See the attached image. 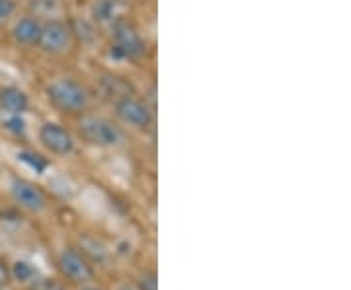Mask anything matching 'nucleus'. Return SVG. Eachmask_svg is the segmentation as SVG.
<instances>
[{
	"instance_id": "obj_10",
	"label": "nucleus",
	"mask_w": 351,
	"mask_h": 290,
	"mask_svg": "<svg viewBox=\"0 0 351 290\" xmlns=\"http://www.w3.org/2000/svg\"><path fill=\"white\" fill-rule=\"evenodd\" d=\"M29 105V100L25 96V92H22L20 88L16 86H6V88L0 90V107L4 111L14 115L24 114Z\"/></svg>"
},
{
	"instance_id": "obj_11",
	"label": "nucleus",
	"mask_w": 351,
	"mask_h": 290,
	"mask_svg": "<svg viewBox=\"0 0 351 290\" xmlns=\"http://www.w3.org/2000/svg\"><path fill=\"white\" fill-rule=\"evenodd\" d=\"M14 275H16V278H18V280L27 282L29 278L36 275V271L27 265V263H16V265H14Z\"/></svg>"
},
{
	"instance_id": "obj_19",
	"label": "nucleus",
	"mask_w": 351,
	"mask_h": 290,
	"mask_svg": "<svg viewBox=\"0 0 351 290\" xmlns=\"http://www.w3.org/2000/svg\"><path fill=\"white\" fill-rule=\"evenodd\" d=\"M86 290H96V289H86Z\"/></svg>"
},
{
	"instance_id": "obj_16",
	"label": "nucleus",
	"mask_w": 351,
	"mask_h": 290,
	"mask_svg": "<svg viewBox=\"0 0 351 290\" xmlns=\"http://www.w3.org/2000/svg\"><path fill=\"white\" fill-rule=\"evenodd\" d=\"M36 290H63V287L59 285V282H55V280H49V278H45V280H39L38 287H34Z\"/></svg>"
},
{
	"instance_id": "obj_4",
	"label": "nucleus",
	"mask_w": 351,
	"mask_h": 290,
	"mask_svg": "<svg viewBox=\"0 0 351 290\" xmlns=\"http://www.w3.org/2000/svg\"><path fill=\"white\" fill-rule=\"evenodd\" d=\"M38 45L49 55H59L71 45V27L61 20H49L41 24Z\"/></svg>"
},
{
	"instance_id": "obj_1",
	"label": "nucleus",
	"mask_w": 351,
	"mask_h": 290,
	"mask_svg": "<svg viewBox=\"0 0 351 290\" xmlns=\"http://www.w3.org/2000/svg\"><path fill=\"white\" fill-rule=\"evenodd\" d=\"M78 133L86 142L101 148L119 146L123 142V131L101 115H84L78 123Z\"/></svg>"
},
{
	"instance_id": "obj_18",
	"label": "nucleus",
	"mask_w": 351,
	"mask_h": 290,
	"mask_svg": "<svg viewBox=\"0 0 351 290\" xmlns=\"http://www.w3.org/2000/svg\"><path fill=\"white\" fill-rule=\"evenodd\" d=\"M119 290H138V287H131V285H125V287H121Z\"/></svg>"
},
{
	"instance_id": "obj_6",
	"label": "nucleus",
	"mask_w": 351,
	"mask_h": 290,
	"mask_svg": "<svg viewBox=\"0 0 351 290\" xmlns=\"http://www.w3.org/2000/svg\"><path fill=\"white\" fill-rule=\"evenodd\" d=\"M10 191H12L14 201L29 213H39L47 205V195L43 193V189L27 179H14Z\"/></svg>"
},
{
	"instance_id": "obj_5",
	"label": "nucleus",
	"mask_w": 351,
	"mask_h": 290,
	"mask_svg": "<svg viewBox=\"0 0 351 290\" xmlns=\"http://www.w3.org/2000/svg\"><path fill=\"white\" fill-rule=\"evenodd\" d=\"M145 51L143 39L137 34V29L127 22L115 24L113 29V49L115 57H125V59H135Z\"/></svg>"
},
{
	"instance_id": "obj_9",
	"label": "nucleus",
	"mask_w": 351,
	"mask_h": 290,
	"mask_svg": "<svg viewBox=\"0 0 351 290\" xmlns=\"http://www.w3.org/2000/svg\"><path fill=\"white\" fill-rule=\"evenodd\" d=\"M41 34V22L38 18H22L12 29V38L20 45H38Z\"/></svg>"
},
{
	"instance_id": "obj_15",
	"label": "nucleus",
	"mask_w": 351,
	"mask_h": 290,
	"mask_svg": "<svg viewBox=\"0 0 351 290\" xmlns=\"http://www.w3.org/2000/svg\"><path fill=\"white\" fill-rule=\"evenodd\" d=\"M10 277H12L10 269H8V265H6V261L0 257V289H2V287H6V285L10 282Z\"/></svg>"
},
{
	"instance_id": "obj_20",
	"label": "nucleus",
	"mask_w": 351,
	"mask_h": 290,
	"mask_svg": "<svg viewBox=\"0 0 351 290\" xmlns=\"http://www.w3.org/2000/svg\"><path fill=\"white\" fill-rule=\"evenodd\" d=\"M0 27H2V22H0Z\"/></svg>"
},
{
	"instance_id": "obj_8",
	"label": "nucleus",
	"mask_w": 351,
	"mask_h": 290,
	"mask_svg": "<svg viewBox=\"0 0 351 290\" xmlns=\"http://www.w3.org/2000/svg\"><path fill=\"white\" fill-rule=\"evenodd\" d=\"M59 269L73 282H88L94 277L92 265L76 250H64L59 255Z\"/></svg>"
},
{
	"instance_id": "obj_14",
	"label": "nucleus",
	"mask_w": 351,
	"mask_h": 290,
	"mask_svg": "<svg viewBox=\"0 0 351 290\" xmlns=\"http://www.w3.org/2000/svg\"><path fill=\"white\" fill-rule=\"evenodd\" d=\"M14 12H16V2H14V0H0V22H2V24H4Z\"/></svg>"
},
{
	"instance_id": "obj_7",
	"label": "nucleus",
	"mask_w": 351,
	"mask_h": 290,
	"mask_svg": "<svg viewBox=\"0 0 351 290\" xmlns=\"http://www.w3.org/2000/svg\"><path fill=\"white\" fill-rule=\"evenodd\" d=\"M39 140L41 144L57 156H66L75 150V139L73 135L57 123H45L39 129Z\"/></svg>"
},
{
	"instance_id": "obj_12",
	"label": "nucleus",
	"mask_w": 351,
	"mask_h": 290,
	"mask_svg": "<svg viewBox=\"0 0 351 290\" xmlns=\"http://www.w3.org/2000/svg\"><path fill=\"white\" fill-rule=\"evenodd\" d=\"M20 160H24L25 164L32 166V168H34L36 172H39V174L45 170V162H43L39 156H36V154H27V152H22V154H20Z\"/></svg>"
},
{
	"instance_id": "obj_17",
	"label": "nucleus",
	"mask_w": 351,
	"mask_h": 290,
	"mask_svg": "<svg viewBox=\"0 0 351 290\" xmlns=\"http://www.w3.org/2000/svg\"><path fill=\"white\" fill-rule=\"evenodd\" d=\"M8 127L20 133V131H24V121H22L20 117H14V119H10V121H8Z\"/></svg>"
},
{
	"instance_id": "obj_2",
	"label": "nucleus",
	"mask_w": 351,
	"mask_h": 290,
	"mask_svg": "<svg viewBox=\"0 0 351 290\" xmlns=\"http://www.w3.org/2000/svg\"><path fill=\"white\" fill-rule=\"evenodd\" d=\"M47 96L53 105H57L66 114H78V111L86 109L88 105L86 90L71 78H61V80L51 82V86L47 88Z\"/></svg>"
},
{
	"instance_id": "obj_3",
	"label": "nucleus",
	"mask_w": 351,
	"mask_h": 290,
	"mask_svg": "<svg viewBox=\"0 0 351 290\" xmlns=\"http://www.w3.org/2000/svg\"><path fill=\"white\" fill-rule=\"evenodd\" d=\"M115 114L125 125L133 127V129H147L152 123V114L147 107V103H143L129 94L121 96L115 101Z\"/></svg>"
},
{
	"instance_id": "obj_13",
	"label": "nucleus",
	"mask_w": 351,
	"mask_h": 290,
	"mask_svg": "<svg viewBox=\"0 0 351 290\" xmlns=\"http://www.w3.org/2000/svg\"><path fill=\"white\" fill-rule=\"evenodd\" d=\"M138 290H158V280L154 273H145L138 280Z\"/></svg>"
}]
</instances>
